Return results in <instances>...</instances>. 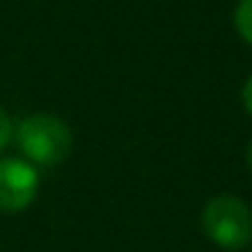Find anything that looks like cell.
<instances>
[{
    "instance_id": "obj_1",
    "label": "cell",
    "mask_w": 252,
    "mask_h": 252,
    "mask_svg": "<svg viewBox=\"0 0 252 252\" xmlns=\"http://www.w3.org/2000/svg\"><path fill=\"white\" fill-rule=\"evenodd\" d=\"M14 141L30 165L55 168L71 155L73 133L55 114H30L14 127Z\"/></svg>"
},
{
    "instance_id": "obj_4",
    "label": "cell",
    "mask_w": 252,
    "mask_h": 252,
    "mask_svg": "<svg viewBox=\"0 0 252 252\" xmlns=\"http://www.w3.org/2000/svg\"><path fill=\"white\" fill-rule=\"evenodd\" d=\"M233 25L236 33L252 46V0H239V6L233 11Z\"/></svg>"
},
{
    "instance_id": "obj_3",
    "label": "cell",
    "mask_w": 252,
    "mask_h": 252,
    "mask_svg": "<svg viewBox=\"0 0 252 252\" xmlns=\"http://www.w3.org/2000/svg\"><path fill=\"white\" fill-rule=\"evenodd\" d=\"M38 171L25 158H0V212H22L38 195Z\"/></svg>"
},
{
    "instance_id": "obj_5",
    "label": "cell",
    "mask_w": 252,
    "mask_h": 252,
    "mask_svg": "<svg viewBox=\"0 0 252 252\" xmlns=\"http://www.w3.org/2000/svg\"><path fill=\"white\" fill-rule=\"evenodd\" d=\"M14 138V125L11 120H8V114L3 109H0V149L8 147V141Z\"/></svg>"
},
{
    "instance_id": "obj_6",
    "label": "cell",
    "mask_w": 252,
    "mask_h": 252,
    "mask_svg": "<svg viewBox=\"0 0 252 252\" xmlns=\"http://www.w3.org/2000/svg\"><path fill=\"white\" fill-rule=\"evenodd\" d=\"M241 103H244V109L252 114V76L244 82V90H241Z\"/></svg>"
},
{
    "instance_id": "obj_2",
    "label": "cell",
    "mask_w": 252,
    "mask_h": 252,
    "mask_svg": "<svg viewBox=\"0 0 252 252\" xmlns=\"http://www.w3.org/2000/svg\"><path fill=\"white\" fill-rule=\"evenodd\" d=\"M203 230L209 241H214L222 250H244L252 241V212L239 195H214L206 201L201 214Z\"/></svg>"
},
{
    "instance_id": "obj_7",
    "label": "cell",
    "mask_w": 252,
    "mask_h": 252,
    "mask_svg": "<svg viewBox=\"0 0 252 252\" xmlns=\"http://www.w3.org/2000/svg\"><path fill=\"white\" fill-rule=\"evenodd\" d=\"M247 165H250V171H252V141H250V147H247Z\"/></svg>"
}]
</instances>
